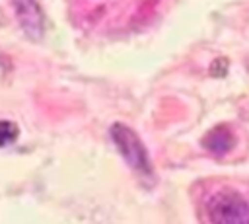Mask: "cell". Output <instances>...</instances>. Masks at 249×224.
Listing matches in <instances>:
<instances>
[{"instance_id": "277c9868", "label": "cell", "mask_w": 249, "mask_h": 224, "mask_svg": "<svg viewBox=\"0 0 249 224\" xmlns=\"http://www.w3.org/2000/svg\"><path fill=\"white\" fill-rule=\"evenodd\" d=\"M231 144H233V136H231V132H230L226 127L214 129V131L208 132L206 138H204V146H206L208 150H212V152H218V154L228 152V150L231 148Z\"/></svg>"}, {"instance_id": "7a4b0ae2", "label": "cell", "mask_w": 249, "mask_h": 224, "mask_svg": "<svg viewBox=\"0 0 249 224\" xmlns=\"http://www.w3.org/2000/svg\"><path fill=\"white\" fill-rule=\"evenodd\" d=\"M111 138H113L115 146L119 148L121 156L128 162V166L132 169L142 171V173H150L152 171L148 152H146L142 140L136 136V132L132 129L117 123V125L111 127Z\"/></svg>"}, {"instance_id": "5b68a950", "label": "cell", "mask_w": 249, "mask_h": 224, "mask_svg": "<svg viewBox=\"0 0 249 224\" xmlns=\"http://www.w3.org/2000/svg\"><path fill=\"white\" fill-rule=\"evenodd\" d=\"M18 132H19L18 127H16L12 121L0 119V148L12 144V142L18 138Z\"/></svg>"}, {"instance_id": "3957f363", "label": "cell", "mask_w": 249, "mask_h": 224, "mask_svg": "<svg viewBox=\"0 0 249 224\" xmlns=\"http://www.w3.org/2000/svg\"><path fill=\"white\" fill-rule=\"evenodd\" d=\"M12 4L16 8V16L23 31L33 39H39L43 35V14L37 2L35 0H12Z\"/></svg>"}, {"instance_id": "6da1fadb", "label": "cell", "mask_w": 249, "mask_h": 224, "mask_svg": "<svg viewBox=\"0 0 249 224\" xmlns=\"http://www.w3.org/2000/svg\"><path fill=\"white\" fill-rule=\"evenodd\" d=\"M206 216L212 224H249V203L231 189H222L206 201Z\"/></svg>"}]
</instances>
